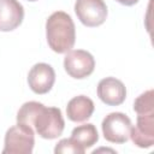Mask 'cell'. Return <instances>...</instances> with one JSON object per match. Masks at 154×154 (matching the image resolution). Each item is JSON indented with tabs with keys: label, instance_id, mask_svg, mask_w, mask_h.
I'll list each match as a JSON object with an SVG mask.
<instances>
[{
	"label": "cell",
	"instance_id": "14",
	"mask_svg": "<svg viewBox=\"0 0 154 154\" xmlns=\"http://www.w3.org/2000/svg\"><path fill=\"white\" fill-rule=\"evenodd\" d=\"M84 152H85V149L82 148L71 137L60 140L54 148L55 154H66V153L67 154H84Z\"/></svg>",
	"mask_w": 154,
	"mask_h": 154
},
{
	"label": "cell",
	"instance_id": "11",
	"mask_svg": "<svg viewBox=\"0 0 154 154\" xmlns=\"http://www.w3.org/2000/svg\"><path fill=\"white\" fill-rule=\"evenodd\" d=\"M94 102L85 95H78L72 97L66 106V116L75 123H82L88 120L94 112Z\"/></svg>",
	"mask_w": 154,
	"mask_h": 154
},
{
	"label": "cell",
	"instance_id": "4",
	"mask_svg": "<svg viewBox=\"0 0 154 154\" xmlns=\"http://www.w3.org/2000/svg\"><path fill=\"white\" fill-rule=\"evenodd\" d=\"M131 120L122 112H112L107 114L101 124L103 137L112 143H125L130 138Z\"/></svg>",
	"mask_w": 154,
	"mask_h": 154
},
{
	"label": "cell",
	"instance_id": "7",
	"mask_svg": "<svg viewBox=\"0 0 154 154\" xmlns=\"http://www.w3.org/2000/svg\"><path fill=\"white\" fill-rule=\"evenodd\" d=\"M55 82V72L53 67L46 63L35 64L28 73V84L36 94H47Z\"/></svg>",
	"mask_w": 154,
	"mask_h": 154
},
{
	"label": "cell",
	"instance_id": "8",
	"mask_svg": "<svg viewBox=\"0 0 154 154\" xmlns=\"http://www.w3.org/2000/svg\"><path fill=\"white\" fill-rule=\"evenodd\" d=\"M130 138L140 148H150L154 144V112L137 114L135 126H131Z\"/></svg>",
	"mask_w": 154,
	"mask_h": 154
},
{
	"label": "cell",
	"instance_id": "13",
	"mask_svg": "<svg viewBox=\"0 0 154 154\" xmlns=\"http://www.w3.org/2000/svg\"><path fill=\"white\" fill-rule=\"evenodd\" d=\"M154 93L152 89L142 93L134 102V111L137 114H146L154 112Z\"/></svg>",
	"mask_w": 154,
	"mask_h": 154
},
{
	"label": "cell",
	"instance_id": "1",
	"mask_svg": "<svg viewBox=\"0 0 154 154\" xmlns=\"http://www.w3.org/2000/svg\"><path fill=\"white\" fill-rule=\"evenodd\" d=\"M17 123L29 125L42 138H58L65 128L60 108L46 107L37 101H29L22 105L17 113Z\"/></svg>",
	"mask_w": 154,
	"mask_h": 154
},
{
	"label": "cell",
	"instance_id": "10",
	"mask_svg": "<svg viewBox=\"0 0 154 154\" xmlns=\"http://www.w3.org/2000/svg\"><path fill=\"white\" fill-rule=\"evenodd\" d=\"M23 18L24 8L18 0H0V31L14 30L22 24Z\"/></svg>",
	"mask_w": 154,
	"mask_h": 154
},
{
	"label": "cell",
	"instance_id": "15",
	"mask_svg": "<svg viewBox=\"0 0 154 154\" xmlns=\"http://www.w3.org/2000/svg\"><path fill=\"white\" fill-rule=\"evenodd\" d=\"M116 1H118L119 4H122L124 6H132L138 2V0H116Z\"/></svg>",
	"mask_w": 154,
	"mask_h": 154
},
{
	"label": "cell",
	"instance_id": "12",
	"mask_svg": "<svg viewBox=\"0 0 154 154\" xmlns=\"http://www.w3.org/2000/svg\"><path fill=\"white\" fill-rule=\"evenodd\" d=\"M71 138L76 141L82 148L88 149L99 141V134L94 124H83L75 128L71 132Z\"/></svg>",
	"mask_w": 154,
	"mask_h": 154
},
{
	"label": "cell",
	"instance_id": "16",
	"mask_svg": "<svg viewBox=\"0 0 154 154\" xmlns=\"http://www.w3.org/2000/svg\"><path fill=\"white\" fill-rule=\"evenodd\" d=\"M28 1H36V0H28Z\"/></svg>",
	"mask_w": 154,
	"mask_h": 154
},
{
	"label": "cell",
	"instance_id": "3",
	"mask_svg": "<svg viewBox=\"0 0 154 154\" xmlns=\"http://www.w3.org/2000/svg\"><path fill=\"white\" fill-rule=\"evenodd\" d=\"M35 131L31 126L17 123L5 135L2 154H30L35 144Z\"/></svg>",
	"mask_w": 154,
	"mask_h": 154
},
{
	"label": "cell",
	"instance_id": "6",
	"mask_svg": "<svg viewBox=\"0 0 154 154\" xmlns=\"http://www.w3.org/2000/svg\"><path fill=\"white\" fill-rule=\"evenodd\" d=\"M75 12L81 23L89 28L103 24L108 13L103 0H76Z\"/></svg>",
	"mask_w": 154,
	"mask_h": 154
},
{
	"label": "cell",
	"instance_id": "5",
	"mask_svg": "<svg viewBox=\"0 0 154 154\" xmlns=\"http://www.w3.org/2000/svg\"><path fill=\"white\" fill-rule=\"evenodd\" d=\"M64 67L69 76L83 79L90 76L95 69L94 57L84 49L69 51L64 58Z\"/></svg>",
	"mask_w": 154,
	"mask_h": 154
},
{
	"label": "cell",
	"instance_id": "2",
	"mask_svg": "<svg viewBox=\"0 0 154 154\" xmlns=\"http://www.w3.org/2000/svg\"><path fill=\"white\" fill-rule=\"evenodd\" d=\"M48 46L55 53H67L76 41V28L70 14L64 11L53 12L46 22Z\"/></svg>",
	"mask_w": 154,
	"mask_h": 154
},
{
	"label": "cell",
	"instance_id": "9",
	"mask_svg": "<svg viewBox=\"0 0 154 154\" xmlns=\"http://www.w3.org/2000/svg\"><path fill=\"white\" fill-rule=\"evenodd\" d=\"M97 96L107 106H119L126 97V88L122 81L106 77L97 84Z\"/></svg>",
	"mask_w": 154,
	"mask_h": 154
}]
</instances>
